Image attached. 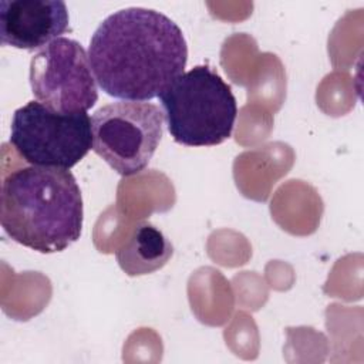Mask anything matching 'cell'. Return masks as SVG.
<instances>
[{
	"instance_id": "obj_8",
	"label": "cell",
	"mask_w": 364,
	"mask_h": 364,
	"mask_svg": "<svg viewBox=\"0 0 364 364\" xmlns=\"http://www.w3.org/2000/svg\"><path fill=\"white\" fill-rule=\"evenodd\" d=\"M172 253L173 247L166 236L152 223L141 222L117 250V260L128 276H141L165 266Z\"/></svg>"
},
{
	"instance_id": "obj_7",
	"label": "cell",
	"mask_w": 364,
	"mask_h": 364,
	"mask_svg": "<svg viewBox=\"0 0 364 364\" xmlns=\"http://www.w3.org/2000/svg\"><path fill=\"white\" fill-rule=\"evenodd\" d=\"M70 28L68 10L61 0H1L0 37L3 46L21 50L43 48Z\"/></svg>"
},
{
	"instance_id": "obj_3",
	"label": "cell",
	"mask_w": 364,
	"mask_h": 364,
	"mask_svg": "<svg viewBox=\"0 0 364 364\" xmlns=\"http://www.w3.org/2000/svg\"><path fill=\"white\" fill-rule=\"evenodd\" d=\"M158 98L175 142L213 146L232 135L236 98L230 85L209 65H196L181 74Z\"/></svg>"
},
{
	"instance_id": "obj_1",
	"label": "cell",
	"mask_w": 364,
	"mask_h": 364,
	"mask_svg": "<svg viewBox=\"0 0 364 364\" xmlns=\"http://www.w3.org/2000/svg\"><path fill=\"white\" fill-rule=\"evenodd\" d=\"M88 58L107 95L148 101L183 74L188 46L179 26L164 13L128 7L109 14L97 27Z\"/></svg>"
},
{
	"instance_id": "obj_6",
	"label": "cell",
	"mask_w": 364,
	"mask_h": 364,
	"mask_svg": "<svg viewBox=\"0 0 364 364\" xmlns=\"http://www.w3.org/2000/svg\"><path fill=\"white\" fill-rule=\"evenodd\" d=\"M95 75L84 47L60 37L30 61V85L36 101L60 114L87 112L98 101Z\"/></svg>"
},
{
	"instance_id": "obj_4",
	"label": "cell",
	"mask_w": 364,
	"mask_h": 364,
	"mask_svg": "<svg viewBox=\"0 0 364 364\" xmlns=\"http://www.w3.org/2000/svg\"><path fill=\"white\" fill-rule=\"evenodd\" d=\"M164 112L146 101H117L91 117L92 151L117 173L144 171L164 135Z\"/></svg>"
},
{
	"instance_id": "obj_2",
	"label": "cell",
	"mask_w": 364,
	"mask_h": 364,
	"mask_svg": "<svg viewBox=\"0 0 364 364\" xmlns=\"http://www.w3.org/2000/svg\"><path fill=\"white\" fill-rule=\"evenodd\" d=\"M82 219L81 189L68 169L28 165L3 176L0 222L14 242L63 252L80 239Z\"/></svg>"
},
{
	"instance_id": "obj_5",
	"label": "cell",
	"mask_w": 364,
	"mask_h": 364,
	"mask_svg": "<svg viewBox=\"0 0 364 364\" xmlns=\"http://www.w3.org/2000/svg\"><path fill=\"white\" fill-rule=\"evenodd\" d=\"M10 144L28 165L70 169L92 149L91 118L60 114L33 100L14 111Z\"/></svg>"
}]
</instances>
